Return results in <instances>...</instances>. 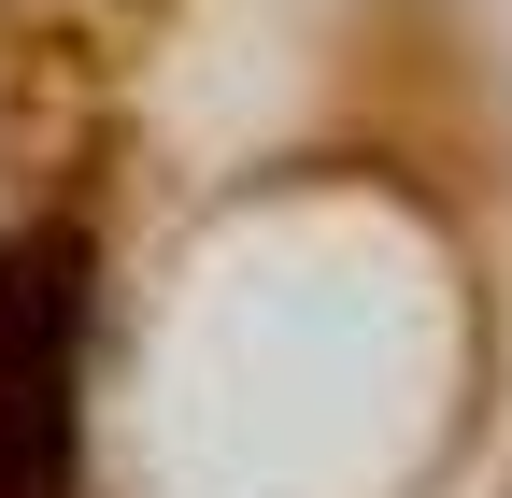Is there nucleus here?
<instances>
[{"label": "nucleus", "instance_id": "f257e3e1", "mask_svg": "<svg viewBox=\"0 0 512 498\" xmlns=\"http://www.w3.org/2000/svg\"><path fill=\"white\" fill-rule=\"evenodd\" d=\"M72 242L0 271V498H72Z\"/></svg>", "mask_w": 512, "mask_h": 498}]
</instances>
